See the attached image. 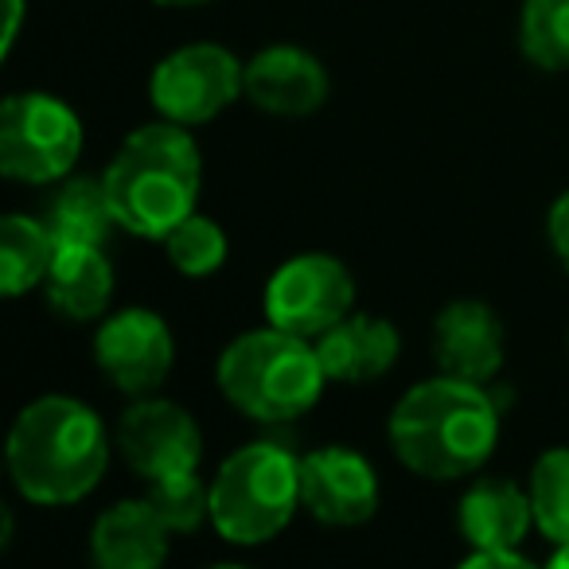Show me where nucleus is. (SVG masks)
<instances>
[{"mask_svg": "<svg viewBox=\"0 0 569 569\" xmlns=\"http://www.w3.org/2000/svg\"><path fill=\"white\" fill-rule=\"evenodd\" d=\"M390 449L421 480H460L488 465L499 441V406L488 382L437 375L398 398Z\"/></svg>", "mask_w": 569, "mask_h": 569, "instance_id": "1", "label": "nucleus"}, {"mask_svg": "<svg viewBox=\"0 0 569 569\" xmlns=\"http://www.w3.org/2000/svg\"><path fill=\"white\" fill-rule=\"evenodd\" d=\"M9 476L28 503L67 507L87 499L110 465V437L87 402L48 395L28 402L9 429Z\"/></svg>", "mask_w": 569, "mask_h": 569, "instance_id": "2", "label": "nucleus"}, {"mask_svg": "<svg viewBox=\"0 0 569 569\" xmlns=\"http://www.w3.org/2000/svg\"><path fill=\"white\" fill-rule=\"evenodd\" d=\"M102 183L118 227L137 238L164 242L168 230L196 211L203 157L188 126L164 118L141 126L121 141V149L106 164Z\"/></svg>", "mask_w": 569, "mask_h": 569, "instance_id": "3", "label": "nucleus"}, {"mask_svg": "<svg viewBox=\"0 0 569 569\" xmlns=\"http://www.w3.org/2000/svg\"><path fill=\"white\" fill-rule=\"evenodd\" d=\"M214 382L242 418L277 426L309 413L325 395L328 375L317 343L269 325L227 343Z\"/></svg>", "mask_w": 569, "mask_h": 569, "instance_id": "4", "label": "nucleus"}, {"mask_svg": "<svg viewBox=\"0 0 569 569\" xmlns=\"http://www.w3.org/2000/svg\"><path fill=\"white\" fill-rule=\"evenodd\" d=\"M301 507V457L273 441L234 449L211 480V522L230 546L277 538Z\"/></svg>", "mask_w": 569, "mask_h": 569, "instance_id": "5", "label": "nucleus"}, {"mask_svg": "<svg viewBox=\"0 0 569 569\" xmlns=\"http://www.w3.org/2000/svg\"><path fill=\"white\" fill-rule=\"evenodd\" d=\"M82 152V121L63 98L24 90L4 98L0 172L17 183H59Z\"/></svg>", "mask_w": 569, "mask_h": 569, "instance_id": "6", "label": "nucleus"}, {"mask_svg": "<svg viewBox=\"0 0 569 569\" xmlns=\"http://www.w3.org/2000/svg\"><path fill=\"white\" fill-rule=\"evenodd\" d=\"M246 94V63L219 43H188L152 67L149 98L176 126H207Z\"/></svg>", "mask_w": 569, "mask_h": 569, "instance_id": "7", "label": "nucleus"}, {"mask_svg": "<svg viewBox=\"0 0 569 569\" xmlns=\"http://www.w3.org/2000/svg\"><path fill=\"white\" fill-rule=\"evenodd\" d=\"M356 281L348 266L332 253H297L266 284V320L281 332L320 340L328 328L351 317Z\"/></svg>", "mask_w": 569, "mask_h": 569, "instance_id": "8", "label": "nucleus"}, {"mask_svg": "<svg viewBox=\"0 0 569 569\" xmlns=\"http://www.w3.org/2000/svg\"><path fill=\"white\" fill-rule=\"evenodd\" d=\"M113 445H118L129 472L141 476L144 483L172 472H191L203 460V433H199L196 418L183 406L157 395L137 398L121 413Z\"/></svg>", "mask_w": 569, "mask_h": 569, "instance_id": "9", "label": "nucleus"}, {"mask_svg": "<svg viewBox=\"0 0 569 569\" xmlns=\"http://www.w3.org/2000/svg\"><path fill=\"white\" fill-rule=\"evenodd\" d=\"M176 359V340L152 309H121L94 336V363L129 398L157 395Z\"/></svg>", "mask_w": 569, "mask_h": 569, "instance_id": "10", "label": "nucleus"}, {"mask_svg": "<svg viewBox=\"0 0 569 569\" xmlns=\"http://www.w3.org/2000/svg\"><path fill=\"white\" fill-rule=\"evenodd\" d=\"M301 507L328 527H359L379 511V476L371 460L343 445L301 457Z\"/></svg>", "mask_w": 569, "mask_h": 569, "instance_id": "11", "label": "nucleus"}, {"mask_svg": "<svg viewBox=\"0 0 569 569\" xmlns=\"http://www.w3.org/2000/svg\"><path fill=\"white\" fill-rule=\"evenodd\" d=\"M246 98L273 118H309L328 102V71L312 51L273 43L246 63Z\"/></svg>", "mask_w": 569, "mask_h": 569, "instance_id": "12", "label": "nucleus"}, {"mask_svg": "<svg viewBox=\"0 0 569 569\" xmlns=\"http://www.w3.org/2000/svg\"><path fill=\"white\" fill-rule=\"evenodd\" d=\"M503 320L483 301H452L433 320V356L445 375L491 382L503 367Z\"/></svg>", "mask_w": 569, "mask_h": 569, "instance_id": "13", "label": "nucleus"}, {"mask_svg": "<svg viewBox=\"0 0 569 569\" xmlns=\"http://www.w3.org/2000/svg\"><path fill=\"white\" fill-rule=\"evenodd\" d=\"M168 535L149 499L106 507L90 530V558L102 569H157L168 558Z\"/></svg>", "mask_w": 569, "mask_h": 569, "instance_id": "14", "label": "nucleus"}, {"mask_svg": "<svg viewBox=\"0 0 569 569\" xmlns=\"http://www.w3.org/2000/svg\"><path fill=\"white\" fill-rule=\"evenodd\" d=\"M530 522V491L499 476L476 480L457 507V527L472 550H519Z\"/></svg>", "mask_w": 569, "mask_h": 569, "instance_id": "15", "label": "nucleus"}, {"mask_svg": "<svg viewBox=\"0 0 569 569\" xmlns=\"http://www.w3.org/2000/svg\"><path fill=\"white\" fill-rule=\"evenodd\" d=\"M317 351L332 382H371L398 363L402 336L382 317H343L320 336Z\"/></svg>", "mask_w": 569, "mask_h": 569, "instance_id": "16", "label": "nucleus"}, {"mask_svg": "<svg viewBox=\"0 0 569 569\" xmlns=\"http://www.w3.org/2000/svg\"><path fill=\"white\" fill-rule=\"evenodd\" d=\"M48 305L67 320H98L110 309L113 266L102 246H59L43 281Z\"/></svg>", "mask_w": 569, "mask_h": 569, "instance_id": "17", "label": "nucleus"}, {"mask_svg": "<svg viewBox=\"0 0 569 569\" xmlns=\"http://www.w3.org/2000/svg\"><path fill=\"white\" fill-rule=\"evenodd\" d=\"M43 222H48L56 246H102L118 227L102 180H63L48 199Z\"/></svg>", "mask_w": 569, "mask_h": 569, "instance_id": "18", "label": "nucleus"}, {"mask_svg": "<svg viewBox=\"0 0 569 569\" xmlns=\"http://www.w3.org/2000/svg\"><path fill=\"white\" fill-rule=\"evenodd\" d=\"M56 250L59 246L43 219L4 214L0 219V289L4 297H24L32 284L48 281Z\"/></svg>", "mask_w": 569, "mask_h": 569, "instance_id": "19", "label": "nucleus"}, {"mask_svg": "<svg viewBox=\"0 0 569 569\" xmlns=\"http://www.w3.org/2000/svg\"><path fill=\"white\" fill-rule=\"evenodd\" d=\"M519 51L542 71H569V0H527L522 4Z\"/></svg>", "mask_w": 569, "mask_h": 569, "instance_id": "20", "label": "nucleus"}, {"mask_svg": "<svg viewBox=\"0 0 569 569\" xmlns=\"http://www.w3.org/2000/svg\"><path fill=\"white\" fill-rule=\"evenodd\" d=\"M530 511L546 542H569V449H546L530 472Z\"/></svg>", "mask_w": 569, "mask_h": 569, "instance_id": "21", "label": "nucleus"}, {"mask_svg": "<svg viewBox=\"0 0 569 569\" xmlns=\"http://www.w3.org/2000/svg\"><path fill=\"white\" fill-rule=\"evenodd\" d=\"M144 499L152 503V511L164 519V527L172 535H188V530H199L207 519H211V483L199 480V472H172L160 476V480L144 483Z\"/></svg>", "mask_w": 569, "mask_h": 569, "instance_id": "22", "label": "nucleus"}, {"mask_svg": "<svg viewBox=\"0 0 569 569\" xmlns=\"http://www.w3.org/2000/svg\"><path fill=\"white\" fill-rule=\"evenodd\" d=\"M164 253L183 277H211L227 261V234L219 222L191 211L180 227L168 230Z\"/></svg>", "mask_w": 569, "mask_h": 569, "instance_id": "23", "label": "nucleus"}, {"mask_svg": "<svg viewBox=\"0 0 569 569\" xmlns=\"http://www.w3.org/2000/svg\"><path fill=\"white\" fill-rule=\"evenodd\" d=\"M546 234H550L553 253H558V261L569 273V191H561V196L553 199L550 214H546Z\"/></svg>", "mask_w": 569, "mask_h": 569, "instance_id": "24", "label": "nucleus"}, {"mask_svg": "<svg viewBox=\"0 0 569 569\" xmlns=\"http://www.w3.org/2000/svg\"><path fill=\"white\" fill-rule=\"evenodd\" d=\"M465 569H480V566H527V558H522L519 550H472L465 561H460Z\"/></svg>", "mask_w": 569, "mask_h": 569, "instance_id": "25", "label": "nucleus"}, {"mask_svg": "<svg viewBox=\"0 0 569 569\" xmlns=\"http://www.w3.org/2000/svg\"><path fill=\"white\" fill-rule=\"evenodd\" d=\"M4 12H9V24H4V40H0V51L9 56L17 48L20 24H24V0H4Z\"/></svg>", "mask_w": 569, "mask_h": 569, "instance_id": "26", "label": "nucleus"}, {"mask_svg": "<svg viewBox=\"0 0 569 569\" xmlns=\"http://www.w3.org/2000/svg\"><path fill=\"white\" fill-rule=\"evenodd\" d=\"M550 566H553V569H569V542H561L558 550H553Z\"/></svg>", "mask_w": 569, "mask_h": 569, "instance_id": "27", "label": "nucleus"}, {"mask_svg": "<svg viewBox=\"0 0 569 569\" xmlns=\"http://www.w3.org/2000/svg\"><path fill=\"white\" fill-rule=\"evenodd\" d=\"M152 4H164V9H191V4H207V0H152Z\"/></svg>", "mask_w": 569, "mask_h": 569, "instance_id": "28", "label": "nucleus"}]
</instances>
